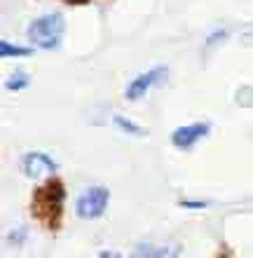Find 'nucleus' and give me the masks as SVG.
<instances>
[{
	"instance_id": "nucleus-6",
	"label": "nucleus",
	"mask_w": 253,
	"mask_h": 258,
	"mask_svg": "<svg viewBox=\"0 0 253 258\" xmlns=\"http://www.w3.org/2000/svg\"><path fill=\"white\" fill-rule=\"evenodd\" d=\"M206 134H209V124L206 122L185 124V127L174 129V134H171V143H174L178 150H190L192 146H195L197 141H202Z\"/></svg>"
},
{
	"instance_id": "nucleus-5",
	"label": "nucleus",
	"mask_w": 253,
	"mask_h": 258,
	"mask_svg": "<svg viewBox=\"0 0 253 258\" xmlns=\"http://www.w3.org/2000/svg\"><path fill=\"white\" fill-rule=\"evenodd\" d=\"M21 169L26 171V176L31 178H40L45 174H54L56 171V162L47 153H40V150H31L21 157Z\"/></svg>"
},
{
	"instance_id": "nucleus-8",
	"label": "nucleus",
	"mask_w": 253,
	"mask_h": 258,
	"mask_svg": "<svg viewBox=\"0 0 253 258\" xmlns=\"http://www.w3.org/2000/svg\"><path fill=\"white\" fill-rule=\"evenodd\" d=\"M113 122H115L117 129H122L124 134H134V136H145L148 134L143 127H138L136 122H131V120H127V117H122V115H115L113 117Z\"/></svg>"
},
{
	"instance_id": "nucleus-3",
	"label": "nucleus",
	"mask_w": 253,
	"mask_h": 258,
	"mask_svg": "<svg viewBox=\"0 0 253 258\" xmlns=\"http://www.w3.org/2000/svg\"><path fill=\"white\" fill-rule=\"evenodd\" d=\"M108 200H110V192L103 185H92V188H87L82 195L77 197V207H75L77 216L87 218V221L103 216V211L108 207Z\"/></svg>"
},
{
	"instance_id": "nucleus-2",
	"label": "nucleus",
	"mask_w": 253,
	"mask_h": 258,
	"mask_svg": "<svg viewBox=\"0 0 253 258\" xmlns=\"http://www.w3.org/2000/svg\"><path fill=\"white\" fill-rule=\"evenodd\" d=\"M63 31H66L63 14L49 12L31 21V26H28V40L40 49H56L61 45Z\"/></svg>"
},
{
	"instance_id": "nucleus-4",
	"label": "nucleus",
	"mask_w": 253,
	"mask_h": 258,
	"mask_svg": "<svg viewBox=\"0 0 253 258\" xmlns=\"http://www.w3.org/2000/svg\"><path fill=\"white\" fill-rule=\"evenodd\" d=\"M166 73H169V71H166L164 66H155V68H150L148 73L136 75V78L129 82L127 92H124V94H127V99H129V101H138V99L148 94L155 85H159V82L164 80Z\"/></svg>"
},
{
	"instance_id": "nucleus-14",
	"label": "nucleus",
	"mask_w": 253,
	"mask_h": 258,
	"mask_svg": "<svg viewBox=\"0 0 253 258\" xmlns=\"http://www.w3.org/2000/svg\"><path fill=\"white\" fill-rule=\"evenodd\" d=\"M220 258H232V256H220Z\"/></svg>"
},
{
	"instance_id": "nucleus-9",
	"label": "nucleus",
	"mask_w": 253,
	"mask_h": 258,
	"mask_svg": "<svg viewBox=\"0 0 253 258\" xmlns=\"http://www.w3.org/2000/svg\"><path fill=\"white\" fill-rule=\"evenodd\" d=\"M28 82H31V78H28L26 71H17V73L10 75V80H7L5 87L10 89V92H19V89L28 87Z\"/></svg>"
},
{
	"instance_id": "nucleus-1",
	"label": "nucleus",
	"mask_w": 253,
	"mask_h": 258,
	"mask_svg": "<svg viewBox=\"0 0 253 258\" xmlns=\"http://www.w3.org/2000/svg\"><path fill=\"white\" fill-rule=\"evenodd\" d=\"M63 204H66V188L59 178H52L33 192L31 214L47 230H59L63 218Z\"/></svg>"
},
{
	"instance_id": "nucleus-7",
	"label": "nucleus",
	"mask_w": 253,
	"mask_h": 258,
	"mask_svg": "<svg viewBox=\"0 0 253 258\" xmlns=\"http://www.w3.org/2000/svg\"><path fill=\"white\" fill-rule=\"evenodd\" d=\"M136 258H178V246H152L138 244Z\"/></svg>"
},
{
	"instance_id": "nucleus-10",
	"label": "nucleus",
	"mask_w": 253,
	"mask_h": 258,
	"mask_svg": "<svg viewBox=\"0 0 253 258\" xmlns=\"http://www.w3.org/2000/svg\"><path fill=\"white\" fill-rule=\"evenodd\" d=\"M0 56L3 59H12V56H31V49L28 47H17V45H10L7 40L0 42Z\"/></svg>"
},
{
	"instance_id": "nucleus-12",
	"label": "nucleus",
	"mask_w": 253,
	"mask_h": 258,
	"mask_svg": "<svg viewBox=\"0 0 253 258\" xmlns=\"http://www.w3.org/2000/svg\"><path fill=\"white\" fill-rule=\"evenodd\" d=\"M99 258H122V256H120V253H117V251H103Z\"/></svg>"
},
{
	"instance_id": "nucleus-11",
	"label": "nucleus",
	"mask_w": 253,
	"mask_h": 258,
	"mask_svg": "<svg viewBox=\"0 0 253 258\" xmlns=\"http://www.w3.org/2000/svg\"><path fill=\"white\" fill-rule=\"evenodd\" d=\"M183 207H195V209H204V202H181Z\"/></svg>"
},
{
	"instance_id": "nucleus-13",
	"label": "nucleus",
	"mask_w": 253,
	"mask_h": 258,
	"mask_svg": "<svg viewBox=\"0 0 253 258\" xmlns=\"http://www.w3.org/2000/svg\"><path fill=\"white\" fill-rule=\"evenodd\" d=\"M63 3H68V5H85L89 0H63Z\"/></svg>"
}]
</instances>
